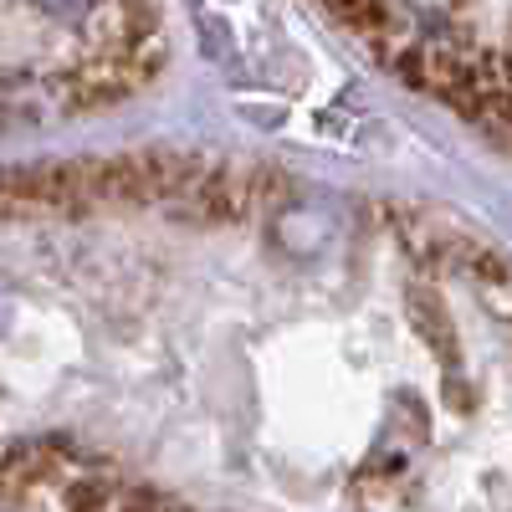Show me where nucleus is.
<instances>
[{"label":"nucleus","instance_id":"1","mask_svg":"<svg viewBox=\"0 0 512 512\" xmlns=\"http://www.w3.org/2000/svg\"><path fill=\"white\" fill-rule=\"evenodd\" d=\"M410 308H415V328H420V338L431 344L436 354H441V364L451 369L461 354H456V333H451V318H446V303L431 292V287H420V292H410Z\"/></svg>","mask_w":512,"mask_h":512}]
</instances>
